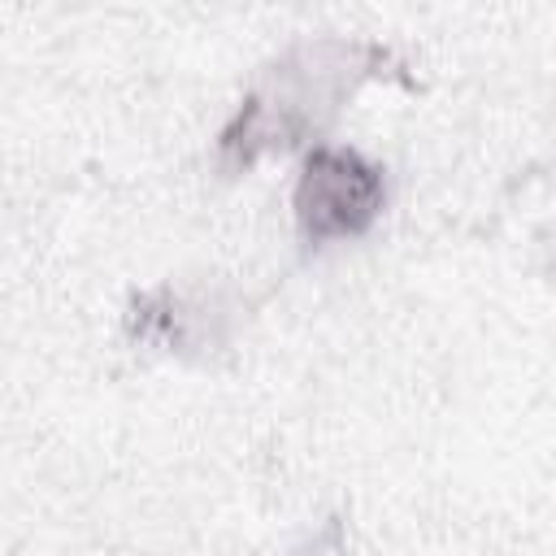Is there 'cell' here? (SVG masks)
Here are the masks:
<instances>
[{
    "label": "cell",
    "mask_w": 556,
    "mask_h": 556,
    "mask_svg": "<svg viewBox=\"0 0 556 556\" xmlns=\"http://www.w3.org/2000/svg\"><path fill=\"white\" fill-rule=\"evenodd\" d=\"M391 65V52L378 43H348V39H313L282 52L261 83L243 96L239 113L217 139V156L226 174L252 169L269 152H287L313 139L348 100L352 91Z\"/></svg>",
    "instance_id": "6da1fadb"
},
{
    "label": "cell",
    "mask_w": 556,
    "mask_h": 556,
    "mask_svg": "<svg viewBox=\"0 0 556 556\" xmlns=\"http://www.w3.org/2000/svg\"><path fill=\"white\" fill-rule=\"evenodd\" d=\"M382 204H387L382 165H374L356 148L321 143L304 156L291 208H295L300 239L308 248H326V243L365 235L382 217Z\"/></svg>",
    "instance_id": "7a4b0ae2"
}]
</instances>
